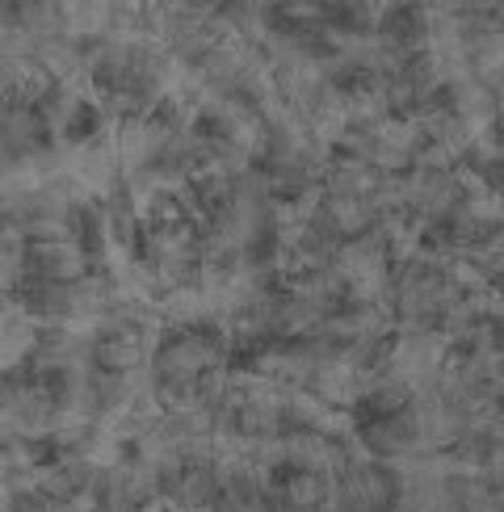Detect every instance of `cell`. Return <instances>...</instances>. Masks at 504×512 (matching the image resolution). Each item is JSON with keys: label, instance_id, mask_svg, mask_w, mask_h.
Listing matches in <instances>:
<instances>
[{"label": "cell", "instance_id": "obj_1", "mask_svg": "<svg viewBox=\"0 0 504 512\" xmlns=\"http://www.w3.org/2000/svg\"><path fill=\"white\" fill-rule=\"evenodd\" d=\"M147 370H152L156 387L160 382H198L206 374L231 370V345L227 332L206 324V328H168L152 357H147Z\"/></svg>", "mask_w": 504, "mask_h": 512}, {"label": "cell", "instance_id": "obj_2", "mask_svg": "<svg viewBox=\"0 0 504 512\" xmlns=\"http://www.w3.org/2000/svg\"><path fill=\"white\" fill-rule=\"evenodd\" d=\"M353 441L374 458V462H408L416 454H425L420 445V424H416V412L412 403L399 412H387V416H366V420H353Z\"/></svg>", "mask_w": 504, "mask_h": 512}, {"label": "cell", "instance_id": "obj_3", "mask_svg": "<svg viewBox=\"0 0 504 512\" xmlns=\"http://www.w3.org/2000/svg\"><path fill=\"white\" fill-rule=\"evenodd\" d=\"M366 370H357L353 361H345V357H328V361H320L315 366V374L307 378V395H315L324 403V408H332V412H353L357 408V399H362V391H366Z\"/></svg>", "mask_w": 504, "mask_h": 512}, {"label": "cell", "instance_id": "obj_4", "mask_svg": "<svg viewBox=\"0 0 504 512\" xmlns=\"http://www.w3.org/2000/svg\"><path fill=\"white\" fill-rule=\"evenodd\" d=\"M315 223H320L332 244H357L370 236V227L378 223L370 198H349V194H324L320 206H315Z\"/></svg>", "mask_w": 504, "mask_h": 512}, {"label": "cell", "instance_id": "obj_5", "mask_svg": "<svg viewBox=\"0 0 504 512\" xmlns=\"http://www.w3.org/2000/svg\"><path fill=\"white\" fill-rule=\"evenodd\" d=\"M282 454H286V466H294V471H311V475L332 479L345 462V441L324 437L315 429H286L282 433Z\"/></svg>", "mask_w": 504, "mask_h": 512}, {"label": "cell", "instance_id": "obj_6", "mask_svg": "<svg viewBox=\"0 0 504 512\" xmlns=\"http://www.w3.org/2000/svg\"><path fill=\"white\" fill-rule=\"evenodd\" d=\"M93 265L72 240L59 244H30L26 248V277H38V282H59V286H76L80 277H89Z\"/></svg>", "mask_w": 504, "mask_h": 512}, {"label": "cell", "instance_id": "obj_7", "mask_svg": "<svg viewBox=\"0 0 504 512\" xmlns=\"http://www.w3.org/2000/svg\"><path fill=\"white\" fill-rule=\"evenodd\" d=\"M173 512H219L223 508V483L215 475V466H198V471H185L181 483L168 492L164 500Z\"/></svg>", "mask_w": 504, "mask_h": 512}]
</instances>
